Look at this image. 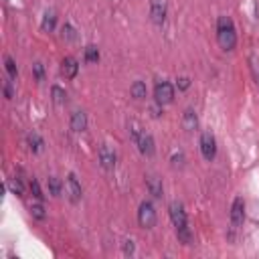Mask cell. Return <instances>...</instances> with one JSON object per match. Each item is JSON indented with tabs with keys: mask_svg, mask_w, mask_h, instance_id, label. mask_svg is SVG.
I'll list each match as a JSON object with an SVG mask.
<instances>
[{
	"mask_svg": "<svg viewBox=\"0 0 259 259\" xmlns=\"http://www.w3.org/2000/svg\"><path fill=\"white\" fill-rule=\"evenodd\" d=\"M217 41L223 51H233L237 47V29L231 16H219L217 20Z\"/></svg>",
	"mask_w": 259,
	"mask_h": 259,
	"instance_id": "cell-1",
	"label": "cell"
},
{
	"mask_svg": "<svg viewBox=\"0 0 259 259\" xmlns=\"http://www.w3.org/2000/svg\"><path fill=\"white\" fill-rule=\"evenodd\" d=\"M138 223L144 229H152L156 225V209L150 201H144L138 209Z\"/></svg>",
	"mask_w": 259,
	"mask_h": 259,
	"instance_id": "cell-2",
	"label": "cell"
},
{
	"mask_svg": "<svg viewBox=\"0 0 259 259\" xmlns=\"http://www.w3.org/2000/svg\"><path fill=\"white\" fill-rule=\"evenodd\" d=\"M154 99L158 105H168L174 101V85L168 81H158L154 87Z\"/></svg>",
	"mask_w": 259,
	"mask_h": 259,
	"instance_id": "cell-3",
	"label": "cell"
},
{
	"mask_svg": "<svg viewBox=\"0 0 259 259\" xmlns=\"http://www.w3.org/2000/svg\"><path fill=\"white\" fill-rule=\"evenodd\" d=\"M201 154L209 162L215 160V156H217V140H215V134L209 132V130H205L201 134Z\"/></svg>",
	"mask_w": 259,
	"mask_h": 259,
	"instance_id": "cell-4",
	"label": "cell"
},
{
	"mask_svg": "<svg viewBox=\"0 0 259 259\" xmlns=\"http://www.w3.org/2000/svg\"><path fill=\"white\" fill-rule=\"evenodd\" d=\"M229 219H231L233 229H239L243 225V221H245V201H243V197H235L233 199Z\"/></svg>",
	"mask_w": 259,
	"mask_h": 259,
	"instance_id": "cell-5",
	"label": "cell"
},
{
	"mask_svg": "<svg viewBox=\"0 0 259 259\" xmlns=\"http://www.w3.org/2000/svg\"><path fill=\"white\" fill-rule=\"evenodd\" d=\"M168 213H170V221L176 229H182V227H188V219H186V211L180 203H170L168 207Z\"/></svg>",
	"mask_w": 259,
	"mask_h": 259,
	"instance_id": "cell-6",
	"label": "cell"
},
{
	"mask_svg": "<svg viewBox=\"0 0 259 259\" xmlns=\"http://www.w3.org/2000/svg\"><path fill=\"white\" fill-rule=\"evenodd\" d=\"M99 164H101V168L103 170H114L116 168V160H118V156H116V152L114 150L107 146V144H101L99 146Z\"/></svg>",
	"mask_w": 259,
	"mask_h": 259,
	"instance_id": "cell-7",
	"label": "cell"
},
{
	"mask_svg": "<svg viewBox=\"0 0 259 259\" xmlns=\"http://www.w3.org/2000/svg\"><path fill=\"white\" fill-rule=\"evenodd\" d=\"M150 18L154 25H164L166 20V0H150Z\"/></svg>",
	"mask_w": 259,
	"mask_h": 259,
	"instance_id": "cell-8",
	"label": "cell"
},
{
	"mask_svg": "<svg viewBox=\"0 0 259 259\" xmlns=\"http://www.w3.org/2000/svg\"><path fill=\"white\" fill-rule=\"evenodd\" d=\"M136 144H138V150H140V154H144V156H154V152H156V146H154V138L150 136L148 132H142Z\"/></svg>",
	"mask_w": 259,
	"mask_h": 259,
	"instance_id": "cell-9",
	"label": "cell"
},
{
	"mask_svg": "<svg viewBox=\"0 0 259 259\" xmlns=\"http://www.w3.org/2000/svg\"><path fill=\"white\" fill-rule=\"evenodd\" d=\"M77 73H79V63L73 57H65L61 61V75L65 79H73V77H77Z\"/></svg>",
	"mask_w": 259,
	"mask_h": 259,
	"instance_id": "cell-10",
	"label": "cell"
},
{
	"mask_svg": "<svg viewBox=\"0 0 259 259\" xmlns=\"http://www.w3.org/2000/svg\"><path fill=\"white\" fill-rule=\"evenodd\" d=\"M67 194H69L71 203H79L81 201V184H79V180H77V176L73 174V172L67 176Z\"/></svg>",
	"mask_w": 259,
	"mask_h": 259,
	"instance_id": "cell-11",
	"label": "cell"
},
{
	"mask_svg": "<svg viewBox=\"0 0 259 259\" xmlns=\"http://www.w3.org/2000/svg\"><path fill=\"white\" fill-rule=\"evenodd\" d=\"M182 126H184V130L186 132H194V130L199 128V116H197V112L194 110H184V114H182Z\"/></svg>",
	"mask_w": 259,
	"mask_h": 259,
	"instance_id": "cell-12",
	"label": "cell"
},
{
	"mask_svg": "<svg viewBox=\"0 0 259 259\" xmlns=\"http://www.w3.org/2000/svg\"><path fill=\"white\" fill-rule=\"evenodd\" d=\"M87 128V116L85 112H73L71 114V130L73 132H83Z\"/></svg>",
	"mask_w": 259,
	"mask_h": 259,
	"instance_id": "cell-13",
	"label": "cell"
},
{
	"mask_svg": "<svg viewBox=\"0 0 259 259\" xmlns=\"http://www.w3.org/2000/svg\"><path fill=\"white\" fill-rule=\"evenodd\" d=\"M146 186H148L150 194H152L154 199H160V197H162L164 188H162V180H160L158 176H148V178H146Z\"/></svg>",
	"mask_w": 259,
	"mask_h": 259,
	"instance_id": "cell-14",
	"label": "cell"
},
{
	"mask_svg": "<svg viewBox=\"0 0 259 259\" xmlns=\"http://www.w3.org/2000/svg\"><path fill=\"white\" fill-rule=\"evenodd\" d=\"M55 25H57V14H55V10H47L45 16H43L41 31H43V33H53Z\"/></svg>",
	"mask_w": 259,
	"mask_h": 259,
	"instance_id": "cell-15",
	"label": "cell"
},
{
	"mask_svg": "<svg viewBox=\"0 0 259 259\" xmlns=\"http://www.w3.org/2000/svg\"><path fill=\"white\" fill-rule=\"evenodd\" d=\"M130 93H132V97L134 99H146V95H148V87H146V83L144 81H134L132 83V87H130Z\"/></svg>",
	"mask_w": 259,
	"mask_h": 259,
	"instance_id": "cell-16",
	"label": "cell"
},
{
	"mask_svg": "<svg viewBox=\"0 0 259 259\" xmlns=\"http://www.w3.org/2000/svg\"><path fill=\"white\" fill-rule=\"evenodd\" d=\"M27 144H29V148L33 150L35 154H37V152H41L43 146H45V142H43V138H41L37 132H33V134H29V136H27Z\"/></svg>",
	"mask_w": 259,
	"mask_h": 259,
	"instance_id": "cell-17",
	"label": "cell"
},
{
	"mask_svg": "<svg viewBox=\"0 0 259 259\" xmlns=\"http://www.w3.org/2000/svg\"><path fill=\"white\" fill-rule=\"evenodd\" d=\"M176 237L182 245H192L194 243V235L190 231V227H182V229H176Z\"/></svg>",
	"mask_w": 259,
	"mask_h": 259,
	"instance_id": "cell-18",
	"label": "cell"
},
{
	"mask_svg": "<svg viewBox=\"0 0 259 259\" xmlns=\"http://www.w3.org/2000/svg\"><path fill=\"white\" fill-rule=\"evenodd\" d=\"M8 188H10V192L12 194H16V197H23L25 194V184H23V180H20L18 176H14V178H8Z\"/></svg>",
	"mask_w": 259,
	"mask_h": 259,
	"instance_id": "cell-19",
	"label": "cell"
},
{
	"mask_svg": "<svg viewBox=\"0 0 259 259\" xmlns=\"http://www.w3.org/2000/svg\"><path fill=\"white\" fill-rule=\"evenodd\" d=\"M47 186H49V194H51V197H61L63 182H61L57 176H49V180H47Z\"/></svg>",
	"mask_w": 259,
	"mask_h": 259,
	"instance_id": "cell-20",
	"label": "cell"
},
{
	"mask_svg": "<svg viewBox=\"0 0 259 259\" xmlns=\"http://www.w3.org/2000/svg\"><path fill=\"white\" fill-rule=\"evenodd\" d=\"M51 97H53V103H57V105H63L67 101V93H65V89L59 87V85H53L51 87Z\"/></svg>",
	"mask_w": 259,
	"mask_h": 259,
	"instance_id": "cell-21",
	"label": "cell"
},
{
	"mask_svg": "<svg viewBox=\"0 0 259 259\" xmlns=\"http://www.w3.org/2000/svg\"><path fill=\"white\" fill-rule=\"evenodd\" d=\"M4 69H6V73H8V77L14 81L16 77H18V69H16V63H14V59L12 57H4Z\"/></svg>",
	"mask_w": 259,
	"mask_h": 259,
	"instance_id": "cell-22",
	"label": "cell"
},
{
	"mask_svg": "<svg viewBox=\"0 0 259 259\" xmlns=\"http://www.w3.org/2000/svg\"><path fill=\"white\" fill-rule=\"evenodd\" d=\"M99 61V51L97 47L89 45V47H85V63H97Z\"/></svg>",
	"mask_w": 259,
	"mask_h": 259,
	"instance_id": "cell-23",
	"label": "cell"
},
{
	"mask_svg": "<svg viewBox=\"0 0 259 259\" xmlns=\"http://www.w3.org/2000/svg\"><path fill=\"white\" fill-rule=\"evenodd\" d=\"M31 215H33V217H35L37 221H43V219L47 217V215H45V207L41 205V201L35 203V205H31Z\"/></svg>",
	"mask_w": 259,
	"mask_h": 259,
	"instance_id": "cell-24",
	"label": "cell"
},
{
	"mask_svg": "<svg viewBox=\"0 0 259 259\" xmlns=\"http://www.w3.org/2000/svg\"><path fill=\"white\" fill-rule=\"evenodd\" d=\"M61 37H63L65 41H75V39H77L75 29H73L69 23H65V25H63V29H61Z\"/></svg>",
	"mask_w": 259,
	"mask_h": 259,
	"instance_id": "cell-25",
	"label": "cell"
},
{
	"mask_svg": "<svg viewBox=\"0 0 259 259\" xmlns=\"http://www.w3.org/2000/svg\"><path fill=\"white\" fill-rule=\"evenodd\" d=\"M31 192H33V197L37 199V201H43L45 199V194H43V190H41V184H39V180L37 178H31Z\"/></svg>",
	"mask_w": 259,
	"mask_h": 259,
	"instance_id": "cell-26",
	"label": "cell"
},
{
	"mask_svg": "<svg viewBox=\"0 0 259 259\" xmlns=\"http://www.w3.org/2000/svg\"><path fill=\"white\" fill-rule=\"evenodd\" d=\"M33 73H35V79H37V81L45 79V69H43V63H35V65H33Z\"/></svg>",
	"mask_w": 259,
	"mask_h": 259,
	"instance_id": "cell-27",
	"label": "cell"
},
{
	"mask_svg": "<svg viewBox=\"0 0 259 259\" xmlns=\"http://www.w3.org/2000/svg\"><path fill=\"white\" fill-rule=\"evenodd\" d=\"M172 166L182 168L184 166V154H174V156H172Z\"/></svg>",
	"mask_w": 259,
	"mask_h": 259,
	"instance_id": "cell-28",
	"label": "cell"
},
{
	"mask_svg": "<svg viewBox=\"0 0 259 259\" xmlns=\"http://www.w3.org/2000/svg\"><path fill=\"white\" fill-rule=\"evenodd\" d=\"M176 85H178V89H188L190 87V79L188 77H178V81H176Z\"/></svg>",
	"mask_w": 259,
	"mask_h": 259,
	"instance_id": "cell-29",
	"label": "cell"
},
{
	"mask_svg": "<svg viewBox=\"0 0 259 259\" xmlns=\"http://www.w3.org/2000/svg\"><path fill=\"white\" fill-rule=\"evenodd\" d=\"M10 81H12V79H10ZM10 81H4V95H6V99H12V97H14V91H12Z\"/></svg>",
	"mask_w": 259,
	"mask_h": 259,
	"instance_id": "cell-30",
	"label": "cell"
},
{
	"mask_svg": "<svg viewBox=\"0 0 259 259\" xmlns=\"http://www.w3.org/2000/svg\"><path fill=\"white\" fill-rule=\"evenodd\" d=\"M124 253H126V255H132V253H134V241H126Z\"/></svg>",
	"mask_w": 259,
	"mask_h": 259,
	"instance_id": "cell-31",
	"label": "cell"
}]
</instances>
